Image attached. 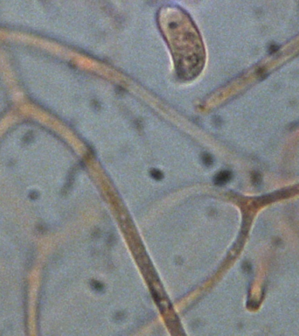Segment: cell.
I'll return each instance as SVG.
<instances>
[{
    "label": "cell",
    "instance_id": "1",
    "mask_svg": "<svg viewBox=\"0 0 299 336\" xmlns=\"http://www.w3.org/2000/svg\"><path fill=\"white\" fill-rule=\"evenodd\" d=\"M229 173H227V172H223V173H220L219 175H218V178H219V179H218V181H220V182H225V181H227V179H228V178H229Z\"/></svg>",
    "mask_w": 299,
    "mask_h": 336
}]
</instances>
